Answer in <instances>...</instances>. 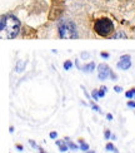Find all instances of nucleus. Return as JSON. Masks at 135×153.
I'll return each mask as SVG.
<instances>
[{
    "mask_svg": "<svg viewBox=\"0 0 135 153\" xmlns=\"http://www.w3.org/2000/svg\"><path fill=\"white\" fill-rule=\"evenodd\" d=\"M21 23L20 20L11 15V14H4L0 19V34L3 39H14L20 33Z\"/></svg>",
    "mask_w": 135,
    "mask_h": 153,
    "instance_id": "1",
    "label": "nucleus"
},
{
    "mask_svg": "<svg viewBox=\"0 0 135 153\" xmlns=\"http://www.w3.org/2000/svg\"><path fill=\"white\" fill-rule=\"evenodd\" d=\"M114 23L109 18H100L94 23V31L103 38H109L114 31Z\"/></svg>",
    "mask_w": 135,
    "mask_h": 153,
    "instance_id": "2",
    "label": "nucleus"
},
{
    "mask_svg": "<svg viewBox=\"0 0 135 153\" xmlns=\"http://www.w3.org/2000/svg\"><path fill=\"white\" fill-rule=\"evenodd\" d=\"M58 33H59L60 39H76L78 35V30H76V25L72 20H64L59 23L58 27Z\"/></svg>",
    "mask_w": 135,
    "mask_h": 153,
    "instance_id": "3",
    "label": "nucleus"
},
{
    "mask_svg": "<svg viewBox=\"0 0 135 153\" xmlns=\"http://www.w3.org/2000/svg\"><path fill=\"white\" fill-rule=\"evenodd\" d=\"M111 74V69L110 67H109L108 64H105V63H101V64L98 65V76L100 80H105L108 79L109 76H110Z\"/></svg>",
    "mask_w": 135,
    "mask_h": 153,
    "instance_id": "4",
    "label": "nucleus"
},
{
    "mask_svg": "<svg viewBox=\"0 0 135 153\" xmlns=\"http://www.w3.org/2000/svg\"><path fill=\"white\" fill-rule=\"evenodd\" d=\"M131 67V60H130V55L129 54H124L120 56V60L118 63V68L123 69V71H128Z\"/></svg>",
    "mask_w": 135,
    "mask_h": 153,
    "instance_id": "5",
    "label": "nucleus"
},
{
    "mask_svg": "<svg viewBox=\"0 0 135 153\" xmlns=\"http://www.w3.org/2000/svg\"><path fill=\"white\" fill-rule=\"evenodd\" d=\"M76 67H78L81 72H84V73H91V72H94V69H95V64L91 62V63H89V64H85V65H80L79 64V62L76 60Z\"/></svg>",
    "mask_w": 135,
    "mask_h": 153,
    "instance_id": "6",
    "label": "nucleus"
},
{
    "mask_svg": "<svg viewBox=\"0 0 135 153\" xmlns=\"http://www.w3.org/2000/svg\"><path fill=\"white\" fill-rule=\"evenodd\" d=\"M25 67H27V62L25 60H19L16 63V65H15V72L16 73H21L25 69Z\"/></svg>",
    "mask_w": 135,
    "mask_h": 153,
    "instance_id": "7",
    "label": "nucleus"
},
{
    "mask_svg": "<svg viewBox=\"0 0 135 153\" xmlns=\"http://www.w3.org/2000/svg\"><path fill=\"white\" fill-rule=\"evenodd\" d=\"M55 143H56L58 147H59V151L60 152H66L68 148H69L66 142H65V139H64V141H55Z\"/></svg>",
    "mask_w": 135,
    "mask_h": 153,
    "instance_id": "8",
    "label": "nucleus"
},
{
    "mask_svg": "<svg viewBox=\"0 0 135 153\" xmlns=\"http://www.w3.org/2000/svg\"><path fill=\"white\" fill-rule=\"evenodd\" d=\"M110 38H111V39H119V38H123V39H125V38H126V34L124 33L123 30H119L118 33H115V34L111 35Z\"/></svg>",
    "mask_w": 135,
    "mask_h": 153,
    "instance_id": "9",
    "label": "nucleus"
},
{
    "mask_svg": "<svg viewBox=\"0 0 135 153\" xmlns=\"http://www.w3.org/2000/svg\"><path fill=\"white\" fill-rule=\"evenodd\" d=\"M65 142H66V144H68V147L70 148V149H73V151H76V149H78L79 147H78V146H76L73 141H70V138H65Z\"/></svg>",
    "mask_w": 135,
    "mask_h": 153,
    "instance_id": "10",
    "label": "nucleus"
},
{
    "mask_svg": "<svg viewBox=\"0 0 135 153\" xmlns=\"http://www.w3.org/2000/svg\"><path fill=\"white\" fill-rule=\"evenodd\" d=\"M79 143H80V149H81V151H84V152H88V151H89V144L85 143V141H84L83 138L79 139Z\"/></svg>",
    "mask_w": 135,
    "mask_h": 153,
    "instance_id": "11",
    "label": "nucleus"
},
{
    "mask_svg": "<svg viewBox=\"0 0 135 153\" xmlns=\"http://www.w3.org/2000/svg\"><path fill=\"white\" fill-rule=\"evenodd\" d=\"M125 95H126V98H134L135 97V88H131L130 91H128L125 93Z\"/></svg>",
    "mask_w": 135,
    "mask_h": 153,
    "instance_id": "12",
    "label": "nucleus"
},
{
    "mask_svg": "<svg viewBox=\"0 0 135 153\" xmlns=\"http://www.w3.org/2000/svg\"><path fill=\"white\" fill-rule=\"evenodd\" d=\"M106 91H108V88L105 87V85H103V87H100V89H99V97L100 98H103L105 95V93H106Z\"/></svg>",
    "mask_w": 135,
    "mask_h": 153,
    "instance_id": "13",
    "label": "nucleus"
},
{
    "mask_svg": "<svg viewBox=\"0 0 135 153\" xmlns=\"http://www.w3.org/2000/svg\"><path fill=\"white\" fill-rule=\"evenodd\" d=\"M91 98L95 99V100H98L100 97H99V91H96V89H94V91L91 92Z\"/></svg>",
    "mask_w": 135,
    "mask_h": 153,
    "instance_id": "14",
    "label": "nucleus"
},
{
    "mask_svg": "<svg viewBox=\"0 0 135 153\" xmlns=\"http://www.w3.org/2000/svg\"><path fill=\"white\" fill-rule=\"evenodd\" d=\"M72 67H73V63L70 60H66L65 63H64V69H65V71H69Z\"/></svg>",
    "mask_w": 135,
    "mask_h": 153,
    "instance_id": "15",
    "label": "nucleus"
},
{
    "mask_svg": "<svg viewBox=\"0 0 135 153\" xmlns=\"http://www.w3.org/2000/svg\"><path fill=\"white\" fill-rule=\"evenodd\" d=\"M29 143H30V146H31V147H33V148H38V149H39L40 148V146H38L36 143H35V141H33V139H30V141H29Z\"/></svg>",
    "mask_w": 135,
    "mask_h": 153,
    "instance_id": "16",
    "label": "nucleus"
},
{
    "mask_svg": "<svg viewBox=\"0 0 135 153\" xmlns=\"http://www.w3.org/2000/svg\"><path fill=\"white\" fill-rule=\"evenodd\" d=\"M91 107H93V109H94L95 112H98V113H100V112H101L100 107H99V105H96L95 103H93V102H91Z\"/></svg>",
    "mask_w": 135,
    "mask_h": 153,
    "instance_id": "17",
    "label": "nucleus"
},
{
    "mask_svg": "<svg viewBox=\"0 0 135 153\" xmlns=\"http://www.w3.org/2000/svg\"><path fill=\"white\" fill-rule=\"evenodd\" d=\"M105 148H106V151H111V152H113L115 147H114V144H113V143H108Z\"/></svg>",
    "mask_w": 135,
    "mask_h": 153,
    "instance_id": "18",
    "label": "nucleus"
},
{
    "mask_svg": "<svg viewBox=\"0 0 135 153\" xmlns=\"http://www.w3.org/2000/svg\"><path fill=\"white\" fill-rule=\"evenodd\" d=\"M100 56H101V58H103V59H108V58H109V53H105V52H101V53H100Z\"/></svg>",
    "mask_w": 135,
    "mask_h": 153,
    "instance_id": "19",
    "label": "nucleus"
},
{
    "mask_svg": "<svg viewBox=\"0 0 135 153\" xmlns=\"http://www.w3.org/2000/svg\"><path fill=\"white\" fill-rule=\"evenodd\" d=\"M104 137L108 139V138H110L111 137V133H110V131H109V129H106L105 132H104Z\"/></svg>",
    "mask_w": 135,
    "mask_h": 153,
    "instance_id": "20",
    "label": "nucleus"
},
{
    "mask_svg": "<svg viewBox=\"0 0 135 153\" xmlns=\"http://www.w3.org/2000/svg\"><path fill=\"white\" fill-rule=\"evenodd\" d=\"M114 91L117 92V93H121V92H123V88H121V87H117V85H115V87H114Z\"/></svg>",
    "mask_w": 135,
    "mask_h": 153,
    "instance_id": "21",
    "label": "nucleus"
},
{
    "mask_svg": "<svg viewBox=\"0 0 135 153\" xmlns=\"http://www.w3.org/2000/svg\"><path fill=\"white\" fill-rule=\"evenodd\" d=\"M110 78H111L113 80H117V79H118V75H117V74H115V73H114V72L111 71V74H110Z\"/></svg>",
    "mask_w": 135,
    "mask_h": 153,
    "instance_id": "22",
    "label": "nucleus"
},
{
    "mask_svg": "<svg viewBox=\"0 0 135 153\" xmlns=\"http://www.w3.org/2000/svg\"><path fill=\"white\" fill-rule=\"evenodd\" d=\"M128 107H130V108H135V102H134V100L128 102Z\"/></svg>",
    "mask_w": 135,
    "mask_h": 153,
    "instance_id": "23",
    "label": "nucleus"
},
{
    "mask_svg": "<svg viewBox=\"0 0 135 153\" xmlns=\"http://www.w3.org/2000/svg\"><path fill=\"white\" fill-rule=\"evenodd\" d=\"M81 58H83V59H88V58H89V53H85V52L81 53Z\"/></svg>",
    "mask_w": 135,
    "mask_h": 153,
    "instance_id": "24",
    "label": "nucleus"
},
{
    "mask_svg": "<svg viewBox=\"0 0 135 153\" xmlns=\"http://www.w3.org/2000/svg\"><path fill=\"white\" fill-rule=\"evenodd\" d=\"M56 137H58L56 132H51V133H50V138H51V139H55Z\"/></svg>",
    "mask_w": 135,
    "mask_h": 153,
    "instance_id": "25",
    "label": "nucleus"
},
{
    "mask_svg": "<svg viewBox=\"0 0 135 153\" xmlns=\"http://www.w3.org/2000/svg\"><path fill=\"white\" fill-rule=\"evenodd\" d=\"M106 118H108L109 120H113V116H111L110 113H108V114H106Z\"/></svg>",
    "mask_w": 135,
    "mask_h": 153,
    "instance_id": "26",
    "label": "nucleus"
},
{
    "mask_svg": "<svg viewBox=\"0 0 135 153\" xmlns=\"http://www.w3.org/2000/svg\"><path fill=\"white\" fill-rule=\"evenodd\" d=\"M16 148H18L19 151H23V149H24V147H23L21 144H16Z\"/></svg>",
    "mask_w": 135,
    "mask_h": 153,
    "instance_id": "27",
    "label": "nucleus"
},
{
    "mask_svg": "<svg viewBox=\"0 0 135 153\" xmlns=\"http://www.w3.org/2000/svg\"><path fill=\"white\" fill-rule=\"evenodd\" d=\"M39 153H46V152H45V151H44V149L40 147V148H39Z\"/></svg>",
    "mask_w": 135,
    "mask_h": 153,
    "instance_id": "28",
    "label": "nucleus"
},
{
    "mask_svg": "<svg viewBox=\"0 0 135 153\" xmlns=\"http://www.w3.org/2000/svg\"><path fill=\"white\" fill-rule=\"evenodd\" d=\"M9 132H10V133L14 132V127H10V128H9Z\"/></svg>",
    "mask_w": 135,
    "mask_h": 153,
    "instance_id": "29",
    "label": "nucleus"
},
{
    "mask_svg": "<svg viewBox=\"0 0 135 153\" xmlns=\"http://www.w3.org/2000/svg\"><path fill=\"white\" fill-rule=\"evenodd\" d=\"M110 138H111V139H113V141H115V139H117V136H111V137H110Z\"/></svg>",
    "mask_w": 135,
    "mask_h": 153,
    "instance_id": "30",
    "label": "nucleus"
},
{
    "mask_svg": "<svg viewBox=\"0 0 135 153\" xmlns=\"http://www.w3.org/2000/svg\"><path fill=\"white\" fill-rule=\"evenodd\" d=\"M85 153H96L95 151H88V152H85Z\"/></svg>",
    "mask_w": 135,
    "mask_h": 153,
    "instance_id": "31",
    "label": "nucleus"
},
{
    "mask_svg": "<svg viewBox=\"0 0 135 153\" xmlns=\"http://www.w3.org/2000/svg\"><path fill=\"white\" fill-rule=\"evenodd\" d=\"M113 152H114V153H119V151H118L117 148H114V151H113Z\"/></svg>",
    "mask_w": 135,
    "mask_h": 153,
    "instance_id": "32",
    "label": "nucleus"
},
{
    "mask_svg": "<svg viewBox=\"0 0 135 153\" xmlns=\"http://www.w3.org/2000/svg\"><path fill=\"white\" fill-rule=\"evenodd\" d=\"M134 98H135V97H134Z\"/></svg>",
    "mask_w": 135,
    "mask_h": 153,
    "instance_id": "33",
    "label": "nucleus"
}]
</instances>
